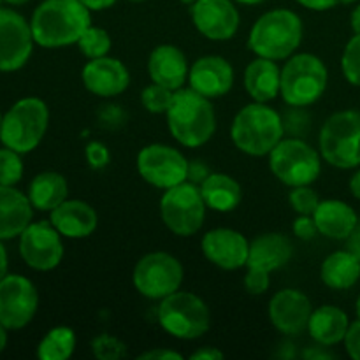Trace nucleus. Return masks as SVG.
<instances>
[{
    "mask_svg": "<svg viewBox=\"0 0 360 360\" xmlns=\"http://www.w3.org/2000/svg\"><path fill=\"white\" fill-rule=\"evenodd\" d=\"M90 25L91 11L81 0H44L30 20L35 44L51 49L77 44Z\"/></svg>",
    "mask_w": 360,
    "mask_h": 360,
    "instance_id": "nucleus-1",
    "label": "nucleus"
},
{
    "mask_svg": "<svg viewBox=\"0 0 360 360\" xmlns=\"http://www.w3.org/2000/svg\"><path fill=\"white\" fill-rule=\"evenodd\" d=\"M165 115L169 132L185 148L204 146L217 130V115L211 98L197 94L192 88L174 91Z\"/></svg>",
    "mask_w": 360,
    "mask_h": 360,
    "instance_id": "nucleus-2",
    "label": "nucleus"
},
{
    "mask_svg": "<svg viewBox=\"0 0 360 360\" xmlns=\"http://www.w3.org/2000/svg\"><path fill=\"white\" fill-rule=\"evenodd\" d=\"M302 20L290 9H271L253 23L248 35L250 51L281 62L297 51L302 42Z\"/></svg>",
    "mask_w": 360,
    "mask_h": 360,
    "instance_id": "nucleus-3",
    "label": "nucleus"
},
{
    "mask_svg": "<svg viewBox=\"0 0 360 360\" xmlns=\"http://www.w3.org/2000/svg\"><path fill=\"white\" fill-rule=\"evenodd\" d=\"M283 137V116L262 102L245 105L232 120V143L250 157H266Z\"/></svg>",
    "mask_w": 360,
    "mask_h": 360,
    "instance_id": "nucleus-4",
    "label": "nucleus"
},
{
    "mask_svg": "<svg viewBox=\"0 0 360 360\" xmlns=\"http://www.w3.org/2000/svg\"><path fill=\"white\" fill-rule=\"evenodd\" d=\"M329 70L322 58L311 53H294L281 69L280 95L292 108L315 104L327 90Z\"/></svg>",
    "mask_w": 360,
    "mask_h": 360,
    "instance_id": "nucleus-5",
    "label": "nucleus"
},
{
    "mask_svg": "<svg viewBox=\"0 0 360 360\" xmlns=\"http://www.w3.org/2000/svg\"><path fill=\"white\" fill-rule=\"evenodd\" d=\"M48 125L49 109L46 102L37 97H25L2 116L0 141L18 153H30L44 139Z\"/></svg>",
    "mask_w": 360,
    "mask_h": 360,
    "instance_id": "nucleus-6",
    "label": "nucleus"
},
{
    "mask_svg": "<svg viewBox=\"0 0 360 360\" xmlns=\"http://www.w3.org/2000/svg\"><path fill=\"white\" fill-rule=\"evenodd\" d=\"M320 155L338 169L360 165V111L347 109L330 115L322 125L319 137Z\"/></svg>",
    "mask_w": 360,
    "mask_h": 360,
    "instance_id": "nucleus-7",
    "label": "nucleus"
},
{
    "mask_svg": "<svg viewBox=\"0 0 360 360\" xmlns=\"http://www.w3.org/2000/svg\"><path fill=\"white\" fill-rule=\"evenodd\" d=\"M158 323L169 336L183 341L202 338L210 330L211 313L206 302L192 292H174L160 301Z\"/></svg>",
    "mask_w": 360,
    "mask_h": 360,
    "instance_id": "nucleus-8",
    "label": "nucleus"
},
{
    "mask_svg": "<svg viewBox=\"0 0 360 360\" xmlns=\"http://www.w3.org/2000/svg\"><path fill=\"white\" fill-rule=\"evenodd\" d=\"M267 157L271 172L290 188L311 185L322 172V155L301 137H283Z\"/></svg>",
    "mask_w": 360,
    "mask_h": 360,
    "instance_id": "nucleus-9",
    "label": "nucleus"
},
{
    "mask_svg": "<svg viewBox=\"0 0 360 360\" xmlns=\"http://www.w3.org/2000/svg\"><path fill=\"white\" fill-rule=\"evenodd\" d=\"M206 210L199 185L190 181L167 188L160 199L162 221L179 238H190L202 229Z\"/></svg>",
    "mask_w": 360,
    "mask_h": 360,
    "instance_id": "nucleus-10",
    "label": "nucleus"
},
{
    "mask_svg": "<svg viewBox=\"0 0 360 360\" xmlns=\"http://www.w3.org/2000/svg\"><path fill=\"white\" fill-rule=\"evenodd\" d=\"M185 269L171 253L151 252L139 259L132 273V283L143 297L162 301L181 288Z\"/></svg>",
    "mask_w": 360,
    "mask_h": 360,
    "instance_id": "nucleus-11",
    "label": "nucleus"
},
{
    "mask_svg": "<svg viewBox=\"0 0 360 360\" xmlns=\"http://www.w3.org/2000/svg\"><path fill=\"white\" fill-rule=\"evenodd\" d=\"M137 171L151 186L167 190L186 181L188 160L181 151L167 144H148L137 155Z\"/></svg>",
    "mask_w": 360,
    "mask_h": 360,
    "instance_id": "nucleus-12",
    "label": "nucleus"
},
{
    "mask_svg": "<svg viewBox=\"0 0 360 360\" xmlns=\"http://www.w3.org/2000/svg\"><path fill=\"white\" fill-rule=\"evenodd\" d=\"M39 308L37 287L21 274L0 280V323L7 330H20L34 320Z\"/></svg>",
    "mask_w": 360,
    "mask_h": 360,
    "instance_id": "nucleus-13",
    "label": "nucleus"
},
{
    "mask_svg": "<svg viewBox=\"0 0 360 360\" xmlns=\"http://www.w3.org/2000/svg\"><path fill=\"white\" fill-rule=\"evenodd\" d=\"M62 238L51 221H34L20 236L21 259L34 271H53L63 259Z\"/></svg>",
    "mask_w": 360,
    "mask_h": 360,
    "instance_id": "nucleus-14",
    "label": "nucleus"
},
{
    "mask_svg": "<svg viewBox=\"0 0 360 360\" xmlns=\"http://www.w3.org/2000/svg\"><path fill=\"white\" fill-rule=\"evenodd\" d=\"M32 27L20 13L0 7V70L16 72L34 51Z\"/></svg>",
    "mask_w": 360,
    "mask_h": 360,
    "instance_id": "nucleus-15",
    "label": "nucleus"
},
{
    "mask_svg": "<svg viewBox=\"0 0 360 360\" xmlns=\"http://www.w3.org/2000/svg\"><path fill=\"white\" fill-rule=\"evenodd\" d=\"M190 16L193 27L210 41H229L241 23L234 0H197L190 7Z\"/></svg>",
    "mask_w": 360,
    "mask_h": 360,
    "instance_id": "nucleus-16",
    "label": "nucleus"
},
{
    "mask_svg": "<svg viewBox=\"0 0 360 360\" xmlns=\"http://www.w3.org/2000/svg\"><path fill=\"white\" fill-rule=\"evenodd\" d=\"M200 250L213 266L224 271H238L248 262L250 241L234 229L218 227L202 236Z\"/></svg>",
    "mask_w": 360,
    "mask_h": 360,
    "instance_id": "nucleus-17",
    "label": "nucleus"
},
{
    "mask_svg": "<svg viewBox=\"0 0 360 360\" xmlns=\"http://www.w3.org/2000/svg\"><path fill=\"white\" fill-rule=\"evenodd\" d=\"M313 306L308 295L295 288H283L269 301V319L283 336H299L308 330Z\"/></svg>",
    "mask_w": 360,
    "mask_h": 360,
    "instance_id": "nucleus-18",
    "label": "nucleus"
},
{
    "mask_svg": "<svg viewBox=\"0 0 360 360\" xmlns=\"http://www.w3.org/2000/svg\"><path fill=\"white\" fill-rule=\"evenodd\" d=\"M188 84L207 98L224 97L234 86V69L224 56H200L190 65Z\"/></svg>",
    "mask_w": 360,
    "mask_h": 360,
    "instance_id": "nucleus-19",
    "label": "nucleus"
},
{
    "mask_svg": "<svg viewBox=\"0 0 360 360\" xmlns=\"http://www.w3.org/2000/svg\"><path fill=\"white\" fill-rule=\"evenodd\" d=\"M84 88L97 97L111 98L123 94L130 84V72L125 63L112 56L94 58L81 72Z\"/></svg>",
    "mask_w": 360,
    "mask_h": 360,
    "instance_id": "nucleus-20",
    "label": "nucleus"
},
{
    "mask_svg": "<svg viewBox=\"0 0 360 360\" xmlns=\"http://www.w3.org/2000/svg\"><path fill=\"white\" fill-rule=\"evenodd\" d=\"M190 65L186 56L178 46L160 44L150 53L148 74L153 83L162 84L172 91H178L188 81Z\"/></svg>",
    "mask_w": 360,
    "mask_h": 360,
    "instance_id": "nucleus-21",
    "label": "nucleus"
},
{
    "mask_svg": "<svg viewBox=\"0 0 360 360\" xmlns=\"http://www.w3.org/2000/svg\"><path fill=\"white\" fill-rule=\"evenodd\" d=\"M53 227L69 239H83L95 232L98 225L97 211L79 199H67L51 211Z\"/></svg>",
    "mask_w": 360,
    "mask_h": 360,
    "instance_id": "nucleus-22",
    "label": "nucleus"
},
{
    "mask_svg": "<svg viewBox=\"0 0 360 360\" xmlns=\"http://www.w3.org/2000/svg\"><path fill=\"white\" fill-rule=\"evenodd\" d=\"M34 206L28 195L14 186L0 185V239L20 238L21 232L32 224Z\"/></svg>",
    "mask_w": 360,
    "mask_h": 360,
    "instance_id": "nucleus-23",
    "label": "nucleus"
},
{
    "mask_svg": "<svg viewBox=\"0 0 360 360\" xmlns=\"http://www.w3.org/2000/svg\"><path fill=\"white\" fill-rule=\"evenodd\" d=\"M292 255H294V246L287 236L280 232H267V234L257 236L250 243L246 267H257L267 273H274L287 266Z\"/></svg>",
    "mask_w": 360,
    "mask_h": 360,
    "instance_id": "nucleus-24",
    "label": "nucleus"
},
{
    "mask_svg": "<svg viewBox=\"0 0 360 360\" xmlns=\"http://www.w3.org/2000/svg\"><path fill=\"white\" fill-rule=\"evenodd\" d=\"M313 218L320 234L334 241H347L359 224V217L354 207L338 199L320 200Z\"/></svg>",
    "mask_w": 360,
    "mask_h": 360,
    "instance_id": "nucleus-25",
    "label": "nucleus"
},
{
    "mask_svg": "<svg viewBox=\"0 0 360 360\" xmlns=\"http://www.w3.org/2000/svg\"><path fill=\"white\" fill-rule=\"evenodd\" d=\"M245 90L255 102L274 101L280 95L281 70L274 60L257 56L245 69Z\"/></svg>",
    "mask_w": 360,
    "mask_h": 360,
    "instance_id": "nucleus-26",
    "label": "nucleus"
},
{
    "mask_svg": "<svg viewBox=\"0 0 360 360\" xmlns=\"http://www.w3.org/2000/svg\"><path fill=\"white\" fill-rule=\"evenodd\" d=\"M348 327H350V320H348L347 313L336 306L326 304L313 309L308 323V333L315 343L323 345V347H334L338 343H343Z\"/></svg>",
    "mask_w": 360,
    "mask_h": 360,
    "instance_id": "nucleus-27",
    "label": "nucleus"
},
{
    "mask_svg": "<svg viewBox=\"0 0 360 360\" xmlns=\"http://www.w3.org/2000/svg\"><path fill=\"white\" fill-rule=\"evenodd\" d=\"M199 188L206 206L218 213H231L241 202V185L224 172H211Z\"/></svg>",
    "mask_w": 360,
    "mask_h": 360,
    "instance_id": "nucleus-28",
    "label": "nucleus"
},
{
    "mask_svg": "<svg viewBox=\"0 0 360 360\" xmlns=\"http://www.w3.org/2000/svg\"><path fill=\"white\" fill-rule=\"evenodd\" d=\"M320 278L333 290H348L360 280V260L350 250H340L322 262Z\"/></svg>",
    "mask_w": 360,
    "mask_h": 360,
    "instance_id": "nucleus-29",
    "label": "nucleus"
},
{
    "mask_svg": "<svg viewBox=\"0 0 360 360\" xmlns=\"http://www.w3.org/2000/svg\"><path fill=\"white\" fill-rule=\"evenodd\" d=\"M69 195L67 179L60 172L46 171L35 176L28 186V199L37 211H49L58 207Z\"/></svg>",
    "mask_w": 360,
    "mask_h": 360,
    "instance_id": "nucleus-30",
    "label": "nucleus"
},
{
    "mask_svg": "<svg viewBox=\"0 0 360 360\" xmlns=\"http://www.w3.org/2000/svg\"><path fill=\"white\" fill-rule=\"evenodd\" d=\"M76 350V333L70 327L58 326L46 333L37 345V357L41 360H67Z\"/></svg>",
    "mask_w": 360,
    "mask_h": 360,
    "instance_id": "nucleus-31",
    "label": "nucleus"
},
{
    "mask_svg": "<svg viewBox=\"0 0 360 360\" xmlns=\"http://www.w3.org/2000/svg\"><path fill=\"white\" fill-rule=\"evenodd\" d=\"M79 46V51L86 56L88 60L101 58V56H108V53L111 51V35L104 30V28H98L90 25L86 30L83 32V35L77 41Z\"/></svg>",
    "mask_w": 360,
    "mask_h": 360,
    "instance_id": "nucleus-32",
    "label": "nucleus"
},
{
    "mask_svg": "<svg viewBox=\"0 0 360 360\" xmlns=\"http://www.w3.org/2000/svg\"><path fill=\"white\" fill-rule=\"evenodd\" d=\"M172 97H174V91L151 81L150 86L144 88L141 94V102H143V108L151 115H165Z\"/></svg>",
    "mask_w": 360,
    "mask_h": 360,
    "instance_id": "nucleus-33",
    "label": "nucleus"
},
{
    "mask_svg": "<svg viewBox=\"0 0 360 360\" xmlns=\"http://www.w3.org/2000/svg\"><path fill=\"white\" fill-rule=\"evenodd\" d=\"M23 160L21 153L4 146L0 150V185L14 186L23 178Z\"/></svg>",
    "mask_w": 360,
    "mask_h": 360,
    "instance_id": "nucleus-34",
    "label": "nucleus"
},
{
    "mask_svg": "<svg viewBox=\"0 0 360 360\" xmlns=\"http://www.w3.org/2000/svg\"><path fill=\"white\" fill-rule=\"evenodd\" d=\"M341 70L348 83L360 86V34H355L345 46L343 56H341Z\"/></svg>",
    "mask_w": 360,
    "mask_h": 360,
    "instance_id": "nucleus-35",
    "label": "nucleus"
},
{
    "mask_svg": "<svg viewBox=\"0 0 360 360\" xmlns=\"http://www.w3.org/2000/svg\"><path fill=\"white\" fill-rule=\"evenodd\" d=\"M91 354L101 360H118L127 355V345L111 334H101L91 341Z\"/></svg>",
    "mask_w": 360,
    "mask_h": 360,
    "instance_id": "nucleus-36",
    "label": "nucleus"
},
{
    "mask_svg": "<svg viewBox=\"0 0 360 360\" xmlns=\"http://www.w3.org/2000/svg\"><path fill=\"white\" fill-rule=\"evenodd\" d=\"M288 202L297 214H313L319 207L320 199L311 185H304L292 188V192L288 193Z\"/></svg>",
    "mask_w": 360,
    "mask_h": 360,
    "instance_id": "nucleus-37",
    "label": "nucleus"
},
{
    "mask_svg": "<svg viewBox=\"0 0 360 360\" xmlns=\"http://www.w3.org/2000/svg\"><path fill=\"white\" fill-rule=\"evenodd\" d=\"M84 157L94 171H101V169L108 167V164L111 162V151L101 141H91L84 148Z\"/></svg>",
    "mask_w": 360,
    "mask_h": 360,
    "instance_id": "nucleus-38",
    "label": "nucleus"
},
{
    "mask_svg": "<svg viewBox=\"0 0 360 360\" xmlns=\"http://www.w3.org/2000/svg\"><path fill=\"white\" fill-rule=\"evenodd\" d=\"M245 274V288L248 294L252 295H262L269 290L271 285V273L264 269H257V267H246Z\"/></svg>",
    "mask_w": 360,
    "mask_h": 360,
    "instance_id": "nucleus-39",
    "label": "nucleus"
},
{
    "mask_svg": "<svg viewBox=\"0 0 360 360\" xmlns=\"http://www.w3.org/2000/svg\"><path fill=\"white\" fill-rule=\"evenodd\" d=\"M302 109L304 108H292L290 105V111L283 118L285 134H290L292 137H302V134L309 130V116H306Z\"/></svg>",
    "mask_w": 360,
    "mask_h": 360,
    "instance_id": "nucleus-40",
    "label": "nucleus"
},
{
    "mask_svg": "<svg viewBox=\"0 0 360 360\" xmlns=\"http://www.w3.org/2000/svg\"><path fill=\"white\" fill-rule=\"evenodd\" d=\"M98 120H101V125L105 127V129H118L123 123H127V112L123 111L122 105L108 104L102 105L101 112H98Z\"/></svg>",
    "mask_w": 360,
    "mask_h": 360,
    "instance_id": "nucleus-41",
    "label": "nucleus"
},
{
    "mask_svg": "<svg viewBox=\"0 0 360 360\" xmlns=\"http://www.w3.org/2000/svg\"><path fill=\"white\" fill-rule=\"evenodd\" d=\"M292 231H294L295 238L301 239V241H311L316 234H320L313 214H299L294 220Z\"/></svg>",
    "mask_w": 360,
    "mask_h": 360,
    "instance_id": "nucleus-42",
    "label": "nucleus"
},
{
    "mask_svg": "<svg viewBox=\"0 0 360 360\" xmlns=\"http://www.w3.org/2000/svg\"><path fill=\"white\" fill-rule=\"evenodd\" d=\"M343 343L347 348V354L354 360H360V319L357 322L350 323Z\"/></svg>",
    "mask_w": 360,
    "mask_h": 360,
    "instance_id": "nucleus-43",
    "label": "nucleus"
},
{
    "mask_svg": "<svg viewBox=\"0 0 360 360\" xmlns=\"http://www.w3.org/2000/svg\"><path fill=\"white\" fill-rule=\"evenodd\" d=\"M210 174L211 169L207 167L206 162L200 160V158H197V160H188V176H186V181L200 185Z\"/></svg>",
    "mask_w": 360,
    "mask_h": 360,
    "instance_id": "nucleus-44",
    "label": "nucleus"
},
{
    "mask_svg": "<svg viewBox=\"0 0 360 360\" xmlns=\"http://www.w3.org/2000/svg\"><path fill=\"white\" fill-rule=\"evenodd\" d=\"M139 359L143 360H167V359H172V360H181L183 355L178 354V352H172V350H167V348H155V350H148L144 352V354L139 355Z\"/></svg>",
    "mask_w": 360,
    "mask_h": 360,
    "instance_id": "nucleus-45",
    "label": "nucleus"
},
{
    "mask_svg": "<svg viewBox=\"0 0 360 360\" xmlns=\"http://www.w3.org/2000/svg\"><path fill=\"white\" fill-rule=\"evenodd\" d=\"M224 357V352L218 350L217 347H202L190 355L192 360H221Z\"/></svg>",
    "mask_w": 360,
    "mask_h": 360,
    "instance_id": "nucleus-46",
    "label": "nucleus"
},
{
    "mask_svg": "<svg viewBox=\"0 0 360 360\" xmlns=\"http://www.w3.org/2000/svg\"><path fill=\"white\" fill-rule=\"evenodd\" d=\"M326 348L329 347H323V345L316 343L315 347H309L302 352V357L308 359V360H322V359H333L334 355L330 352H327Z\"/></svg>",
    "mask_w": 360,
    "mask_h": 360,
    "instance_id": "nucleus-47",
    "label": "nucleus"
},
{
    "mask_svg": "<svg viewBox=\"0 0 360 360\" xmlns=\"http://www.w3.org/2000/svg\"><path fill=\"white\" fill-rule=\"evenodd\" d=\"M297 4H301L302 7L311 11H329L336 6L340 0H295Z\"/></svg>",
    "mask_w": 360,
    "mask_h": 360,
    "instance_id": "nucleus-48",
    "label": "nucleus"
},
{
    "mask_svg": "<svg viewBox=\"0 0 360 360\" xmlns=\"http://www.w3.org/2000/svg\"><path fill=\"white\" fill-rule=\"evenodd\" d=\"M347 250H350V252L360 260V218H359L357 227L354 229L350 238L347 239Z\"/></svg>",
    "mask_w": 360,
    "mask_h": 360,
    "instance_id": "nucleus-49",
    "label": "nucleus"
},
{
    "mask_svg": "<svg viewBox=\"0 0 360 360\" xmlns=\"http://www.w3.org/2000/svg\"><path fill=\"white\" fill-rule=\"evenodd\" d=\"M90 11H105L115 6L116 0H81Z\"/></svg>",
    "mask_w": 360,
    "mask_h": 360,
    "instance_id": "nucleus-50",
    "label": "nucleus"
},
{
    "mask_svg": "<svg viewBox=\"0 0 360 360\" xmlns=\"http://www.w3.org/2000/svg\"><path fill=\"white\" fill-rule=\"evenodd\" d=\"M7 269H9V257H7V250L6 246H4L2 239H0V280L9 274Z\"/></svg>",
    "mask_w": 360,
    "mask_h": 360,
    "instance_id": "nucleus-51",
    "label": "nucleus"
},
{
    "mask_svg": "<svg viewBox=\"0 0 360 360\" xmlns=\"http://www.w3.org/2000/svg\"><path fill=\"white\" fill-rule=\"evenodd\" d=\"M350 192L352 195L355 197V199L360 200V169L357 172H355L354 176H352L350 179Z\"/></svg>",
    "mask_w": 360,
    "mask_h": 360,
    "instance_id": "nucleus-52",
    "label": "nucleus"
},
{
    "mask_svg": "<svg viewBox=\"0 0 360 360\" xmlns=\"http://www.w3.org/2000/svg\"><path fill=\"white\" fill-rule=\"evenodd\" d=\"M350 25H352V30L354 34H360V4L352 11V16H350Z\"/></svg>",
    "mask_w": 360,
    "mask_h": 360,
    "instance_id": "nucleus-53",
    "label": "nucleus"
},
{
    "mask_svg": "<svg viewBox=\"0 0 360 360\" xmlns=\"http://www.w3.org/2000/svg\"><path fill=\"white\" fill-rule=\"evenodd\" d=\"M6 347H7V329L0 323V354L6 350Z\"/></svg>",
    "mask_w": 360,
    "mask_h": 360,
    "instance_id": "nucleus-54",
    "label": "nucleus"
},
{
    "mask_svg": "<svg viewBox=\"0 0 360 360\" xmlns=\"http://www.w3.org/2000/svg\"><path fill=\"white\" fill-rule=\"evenodd\" d=\"M234 2L243 4V6H259V4L266 2V0H234Z\"/></svg>",
    "mask_w": 360,
    "mask_h": 360,
    "instance_id": "nucleus-55",
    "label": "nucleus"
},
{
    "mask_svg": "<svg viewBox=\"0 0 360 360\" xmlns=\"http://www.w3.org/2000/svg\"><path fill=\"white\" fill-rule=\"evenodd\" d=\"M6 4H9V6H23V4H27L28 0H4Z\"/></svg>",
    "mask_w": 360,
    "mask_h": 360,
    "instance_id": "nucleus-56",
    "label": "nucleus"
},
{
    "mask_svg": "<svg viewBox=\"0 0 360 360\" xmlns=\"http://www.w3.org/2000/svg\"><path fill=\"white\" fill-rule=\"evenodd\" d=\"M355 313H357V316L360 319V295H359V299H357V304H355Z\"/></svg>",
    "mask_w": 360,
    "mask_h": 360,
    "instance_id": "nucleus-57",
    "label": "nucleus"
},
{
    "mask_svg": "<svg viewBox=\"0 0 360 360\" xmlns=\"http://www.w3.org/2000/svg\"><path fill=\"white\" fill-rule=\"evenodd\" d=\"M183 4H186V6H192V4H195L197 0H181Z\"/></svg>",
    "mask_w": 360,
    "mask_h": 360,
    "instance_id": "nucleus-58",
    "label": "nucleus"
},
{
    "mask_svg": "<svg viewBox=\"0 0 360 360\" xmlns=\"http://www.w3.org/2000/svg\"><path fill=\"white\" fill-rule=\"evenodd\" d=\"M341 4H354V2H357V0H340Z\"/></svg>",
    "mask_w": 360,
    "mask_h": 360,
    "instance_id": "nucleus-59",
    "label": "nucleus"
},
{
    "mask_svg": "<svg viewBox=\"0 0 360 360\" xmlns=\"http://www.w3.org/2000/svg\"><path fill=\"white\" fill-rule=\"evenodd\" d=\"M130 2H146V0H130Z\"/></svg>",
    "mask_w": 360,
    "mask_h": 360,
    "instance_id": "nucleus-60",
    "label": "nucleus"
},
{
    "mask_svg": "<svg viewBox=\"0 0 360 360\" xmlns=\"http://www.w3.org/2000/svg\"><path fill=\"white\" fill-rule=\"evenodd\" d=\"M0 127H2V115H0Z\"/></svg>",
    "mask_w": 360,
    "mask_h": 360,
    "instance_id": "nucleus-61",
    "label": "nucleus"
},
{
    "mask_svg": "<svg viewBox=\"0 0 360 360\" xmlns=\"http://www.w3.org/2000/svg\"><path fill=\"white\" fill-rule=\"evenodd\" d=\"M4 2V0H0V4H2Z\"/></svg>",
    "mask_w": 360,
    "mask_h": 360,
    "instance_id": "nucleus-62",
    "label": "nucleus"
}]
</instances>
